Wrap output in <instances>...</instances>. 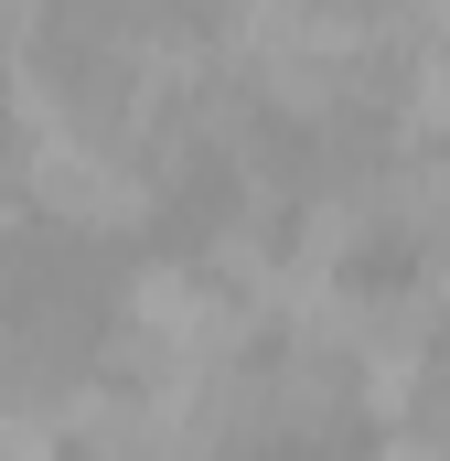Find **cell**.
<instances>
[{"label":"cell","mask_w":450,"mask_h":461,"mask_svg":"<svg viewBox=\"0 0 450 461\" xmlns=\"http://www.w3.org/2000/svg\"><path fill=\"white\" fill-rule=\"evenodd\" d=\"M364 461H450V397H429L418 419H386Z\"/></svg>","instance_id":"cell-1"}]
</instances>
